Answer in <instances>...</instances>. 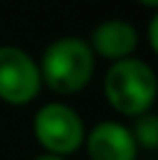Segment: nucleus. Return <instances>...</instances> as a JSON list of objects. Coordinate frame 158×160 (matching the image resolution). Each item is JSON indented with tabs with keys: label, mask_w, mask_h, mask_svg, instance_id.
Wrapping results in <instances>:
<instances>
[{
	"label": "nucleus",
	"mask_w": 158,
	"mask_h": 160,
	"mask_svg": "<svg viewBox=\"0 0 158 160\" xmlns=\"http://www.w3.org/2000/svg\"><path fill=\"white\" fill-rule=\"evenodd\" d=\"M37 68L42 84H47L54 93L72 95L89 86L95 70V53L89 42L79 37H61L47 47Z\"/></svg>",
	"instance_id": "1"
},
{
	"label": "nucleus",
	"mask_w": 158,
	"mask_h": 160,
	"mask_svg": "<svg viewBox=\"0 0 158 160\" xmlns=\"http://www.w3.org/2000/svg\"><path fill=\"white\" fill-rule=\"evenodd\" d=\"M156 72L146 60H116L105 74V98L123 116H142L156 100Z\"/></svg>",
	"instance_id": "2"
},
{
	"label": "nucleus",
	"mask_w": 158,
	"mask_h": 160,
	"mask_svg": "<svg viewBox=\"0 0 158 160\" xmlns=\"http://www.w3.org/2000/svg\"><path fill=\"white\" fill-rule=\"evenodd\" d=\"M33 132L44 153L61 158L74 153L86 139L81 116L63 102L42 104L33 118Z\"/></svg>",
	"instance_id": "3"
},
{
	"label": "nucleus",
	"mask_w": 158,
	"mask_h": 160,
	"mask_svg": "<svg viewBox=\"0 0 158 160\" xmlns=\"http://www.w3.org/2000/svg\"><path fill=\"white\" fill-rule=\"evenodd\" d=\"M42 88L40 68L33 56L19 47H0V100L23 107L33 102Z\"/></svg>",
	"instance_id": "4"
},
{
	"label": "nucleus",
	"mask_w": 158,
	"mask_h": 160,
	"mask_svg": "<svg viewBox=\"0 0 158 160\" xmlns=\"http://www.w3.org/2000/svg\"><path fill=\"white\" fill-rule=\"evenodd\" d=\"M91 160H135L137 144H135L130 128L116 121H100L84 139Z\"/></svg>",
	"instance_id": "5"
},
{
	"label": "nucleus",
	"mask_w": 158,
	"mask_h": 160,
	"mask_svg": "<svg viewBox=\"0 0 158 160\" xmlns=\"http://www.w3.org/2000/svg\"><path fill=\"white\" fill-rule=\"evenodd\" d=\"M89 47L93 49V53L110 60L130 58V53L137 49V30L130 21H123V19L102 21L93 30Z\"/></svg>",
	"instance_id": "6"
},
{
	"label": "nucleus",
	"mask_w": 158,
	"mask_h": 160,
	"mask_svg": "<svg viewBox=\"0 0 158 160\" xmlns=\"http://www.w3.org/2000/svg\"><path fill=\"white\" fill-rule=\"evenodd\" d=\"M130 135H133L135 144L146 148V151L158 148V116L156 114H149V112L142 114V116H137Z\"/></svg>",
	"instance_id": "7"
},
{
	"label": "nucleus",
	"mask_w": 158,
	"mask_h": 160,
	"mask_svg": "<svg viewBox=\"0 0 158 160\" xmlns=\"http://www.w3.org/2000/svg\"><path fill=\"white\" fill-rule=\"evenodd\" d=\"M149 44L154 51H158V16H151L149 21Z\"/></svg>",
	"instance_id": "8"
},
{
	"label": "nucleus",
	"mask_w": 158,
	"mask_h": 160,
	"mask_svg": "<svg viewBox=\"0 0 158 160\" xmlns=\"http://www.w3.org/2000/svg\"><path fill=\"white\" fill-rule=\"evenodd\" d=\"M33 160H68V158H61V156H51V153H42V156L33 158Z\"/></svg>",
	"instance_id": "9"
},
{
	"label": "nucleus",
	"mask_w": 158,
	"mask_h": 160,
	"mask_svg": "<svg viewBox=\"0 0 158 160\" xmlns=\"http://www.w3.org/2000/svg\"><path fill=\"white\" fill-rule=\"evenodd\" d=\"M137 2L146 5V7H156V5H158V0H137Z\"/></svg>",
	"instance_id": "10"
}]
</instances>
